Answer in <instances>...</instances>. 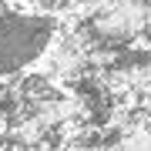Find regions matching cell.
Returning <instances> with one entry per match:
<instances>
[{"label": "cell", "instance_id": "obj_1", "mask_svg": "<svg viewBox=\"0 0 151 151\" xmlns=\"http://www.w3.org/2000/svg\"><path fill=\"white\" fill-rule=\"evenodd\" d=\"M148 27V4L145 0H101L91 14V30L97 40L131 44Z\"/></svg>", "mask_w": 151, "mask_h": 151}]
</instances>
